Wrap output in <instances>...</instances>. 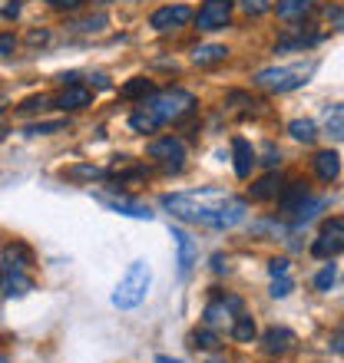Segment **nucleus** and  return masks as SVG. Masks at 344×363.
<instances>
[{"label": "nucleus", "mask_w": 344, "mask_h": 363, "mask_svg": "<svg viewBox=\"0 0 344 363\" xmlns=\"http://www.w3.org/2000/svg\"><path fill=\"white\" fill-rule=\"evenodd\" d=\"M163 208L172 211L176 218L189 221V225H202V228H235L245 218V201H239L229 191L219 189H199V191H176V195H163Z\"/></svg>", "instance_id": "obj_1"}, {"label": "nucleus", "mask_w": 344, "mask_h": 363, "mask_svg": "<svg viewBox=\"0 0 344 363\" xmlns=\"http://www.w3.org/2000/svg\"><path fill=\"white\" fill-rule=\"evenodd\" d=\"M192 93L186 89H166V93H156L149 99H143V106L129 116V125H133L136 133H156L159 125L172 123V119H179L192 109Z\"/></svg>", "instance_id": "obj_2"}, {"label": "nucleus", "mask_w": 344, "mask_h": 363, "mask_svg": "<svg viewBox=\"0 0 344 363\" xmlns=\"http://www.w3.org/2000/svg\"><path fill=\"white\" fill-rule=\"evenodd\" d=\"M149 284H153V271H149V264H146V261H133L129 271H126V274L119 277V284H116L113 304L119 307V311H133V307H139L146 301Z\"/></svg>", "instance_id": "obj_3"}, {"label": "nucleus", "mask_w": 344, "mask_h": 363, "mask_svg": "<svg viewBox=\"0 0 344 363\" xmlns=\"http://www.w3.org/2000/svg\"><path fill=\"white\" fill-rule=\"evenodd\" d=\"M315 69H318L315 60H311V63H288V67L262 69V73L255 77V83L262 89H268V93H291V89L305 86Z\"/></svg>", "instance_id": "obj_4"}, {"label": "nucleus", "mask_w": 344, "mask_h": 363, "mask_svg": "<svg viewBox=\"0 0 344 363\" xmlns=\"http://www.w3.org/2000/svg\"><path fill=\"white\" fill-rule=\"evenodd\" d=\"M338 251H344V218H331L321 225L315 245H311V255L315 258H335Z\"/></svg>", "instance_id": "obj_5"}, {"label": "nucleus", "mask_w": 344, "mask_h": 363, "mask_svg": "<svg viewBox=\"0 0 344 363\" xmlns=\"http://www.w3.org/2000/svg\"><path fill=\"white\" fill-rule=\"evenodd\" d=\"M149 159H156L166 172H179L182 159H186V145H182V139H176V135H163V139H156V143L149 145Z\"/></svg>", "instance_id": "obj_6"}, {"label": "nucleus", "mask_w": 344, "mask_h": 363, "mask_svg": "<svg viewBox=\"0 0 344 363\" xmlns=\"http://www.w3.org/2000/svg\"><path fill=\"white\" fill-rule=\"evenodd\" d=\"M232 17V0H205L195 13L199 30H222Z\"/></svg>", "instance_id": "obj_7"}, {"label": "nucleus", "mask_w": 344, "mask_h": 363, "mask_svg": "<svg viewBox=\"0 0 344 363\" xmlns=\"http://www.w3.org/2000/svg\"><path fill=\"white\" fill-rule=\"evenodd\" d=\"M189 20H192V10L186 7V4H176V7L169 4V7H159L153 17H149V27L159 30V33H169V30L186 27Z\"/></svg>", "instance_id": "obj_8"}, {"label": "nucleus", "mask_w": 344, "mask_h": 363, "mask_svg": "<svg viewBox=\"0 0 344 363\" xmlns=\"http://www.w3.org/2000/svg\"><path fill=\"white\" fill-rule=\"evenodd\" d=\"M93 103V93L86 86H80V83H73V86H67L63 93L53 99V106L57 109H63V113H77V109H83V106Z\"/></svg>", "instance_id": "obj_9"}, {"label": "nucleus", "mask_w": 344, "mask_h": 363, "mask_svg": "<svg viewBox=\"0 0 344 363\" xmlns=\"http://www.w3.org/2000/svg\"><path fill=\"white\" fill-rule=\"evenodd\" d=\"M242 311V301L239 297H225V301H212L205 307V327H219L222 320H229L232 314H239Z\"/></svg>", "instance_id": "obj_10"}, {"label": "nucleus", "mask_w": 344, "mask_h": 363, "mask_svg": "<svg viewBox=\"0 0 344 363\" xmlns=\"http://www.w3.org/2000/svg\"><path fill=\"white\" fill-rule=\"evenodd\" d=\"M262 344H265V354H288L291 344H295V334L288 330V327H268L265 337H262Z\"/></svg>", "instance_id": "obj_11"}, {"label": "nucleus", "mask_w": 344, "mask_h": 363, "mask_svg": "<svg viewBox=\"0 0 344 363\" xmlns=\"http://www.w3.org/2000/svg\"><path fill=\"white\" fill-rule=\"evenodd\" d=\"M100 201H103L106 208L119 211V215H126V218H153V211L146 208V205H139V201H129V199H113V195H100Z\"/></svg>", "instance_id": "obj_12"}, {"label": "nucleus", "mask_w": 344, "mask_h": 363, "mask_svg": "<svg viewBox=\"0 0 344 363\" xmlns=\"http://www.w3.org/2000/svg\"><path fill=\"white\" fill-rule=\"evenodd\" d=\"M30 264H33V255H30L27 245L14 241V245H7V248H4V268H7V271H27Z\"/></svg>", "instance_id": "obj_13"}, {"label": "nucleus", "mask_w": 344, "mask_h": 363, "mask_svg": "<svg viewBox=\"0 0 344 363\" xmlns=\"http://www.w3.org/2000/svg\"><path fill=\"white\" fill-rule=\"evenodd\" d=\"M232 152H235V175H239V179H249L252 165H255V149H252L245 139H232Z\"/></svg>", "instance_id": "obj_14"}, {"label": "nucleus", "mask_w": 344, "mask_h": 363, "mask_svg": "<svg viewBox=\"0 0 344 363\" xmlns=\"http://www.w3.org/2000/svg\"><path fill=\"white\" fill-rule=\"evenodd\" d=\"M315 172L321 182H335L338 175H341V159H338V152H331V149L318 152L315 155Z\"/></svg>", "instance_id": "obj_15"}, {"label": "nucleus", "mask_w": 344, "mask_h": 363, "mask_svg": "<svg viewBox=\"0 0 344 363\" xmlns=\"http://www.w3.org/2000/svg\"><path fill=\"white\" fill-rule=\"evenodd\" d=\"M172 238H176V248H179V274H189L199 251H195V245H192V238L186 231H172Z\"/></svg>", "instance_id": "obj_16"}, {"label": "nucleus", "mask_w": 344, "mask_h": 363, "mask_svg": "<svg viewBox=\"0 0 344 363\" xmlns=\"http://www.w3.org/2000/svg\"><path fill=\"white\" fill-rule=\"evenodd\" d=\"M281 189H285V182H281V175H265V179H258L255 185H252V199L255 201H268V199H278L281 195Z\"/></svg>", "instance_id": "obj_17"}, {"label": "nucleus", "mask_w": 344, "mask_h": 363, "mask_svg": "<svg viewBox=\"0 0 344 363\" xmlns=\"http://www.w3.org/2000/svg\"><path fill=\"white\" fill-rule=\"evenodd\" d=\"M225 57H229V50L222 47V43H209V47H199L192 53L195 67H212V63H219V60H225Z\"/></svg>", "instance_id": "obj_18"}, {"label": "nucleus", "mask_w": 344, "mask_h": 363, "mask_svg": "<svg viewBox=\"0 0 344 363\" xmlns=\"http://www.w3.org/2000/svg\"><path fill=\"white\" fill-rule=\"evenodd\" d=\"M232 337H235V340H242V344H252V340H255V320H252L249 314H235Z\"/></svg>", "instance_id": "obj_19"}, {"label": "nucleus", "mask_w": 344, "mask_h": 363, "mask_svg": "<svg viewBox=\"0 0 344 363\" xmlns=\"http://www.w3.org/2000/svg\"><path fill=\"white\" fill-rule=\"evenodd\" d=\"M288 133H291V139H298V143H315L318 125L311 123V119H295V123L288 125Z\"/></svg>", "instance_id": "obj_20"}, {"label": "nucleus", "mask_w": 344, "mask_h": 363, "mask_svg": "<svg viewBox=\"0 0 344 363\" xmlns=\"http://www.w3.org/2000/svg\"><path fill=\"white\" fill-rule=\"evenodd\" d=\"M311 4L315 0H275V10H278V17H301L305 10H311Z\"/></svg>", "instance_id": "obj_21"}, {"label": "nucleus", "mask_w": 344, "mask_h": 363, "mask_svg": "<svg viewBox=\"0 0 344 363\" xmlns=\"http://www.w3.org/2000/svg\"><path fill=\"white\" fill-rule=\"evenodd\" d=\"M153 93V83H149V79L146 77H136V79H129V83H126L123 89H119V96H123V99H139V96H149Z\"/></svg>", "instance_id": "obj_22"}, {"label": "nucleus", "mask_w": 344, "mask_h": 363, "mask_svg": "<svg viewBox=\"0 0 344 363\" xmlns=\"http://www.w3.org/2000/svg\"><path fill=\"white\" fill-rule=\"evenodd\" d=\"M63 179L96 182V179H103V169H96V165H73V169H63Z\"/></svg>", "instance_id": "obj_23"}, {"label": "nucleus", "mask_w": 344, "mask_h": 363, "mask_svg": "<svg viewBox=\"0 0 344 363\" xmlns=\"http://www.w3.org/2000/svg\"><path fill=\"white\" fill-rule=\"evenodd\" d=\"M192 344L212 350V347H219V334H215L212 327H202V330H195V334H192Z\"/></svg>", "instance_id": "obj_24"}, {"label": "nucleus", "mask_w": 344, "mask_h": 363, "mask_svg": "<svg viewBox=\"0 0 344 363\" xmlns=\"http://www.w3.org/2000/svg\"><path fill=\"white\" fill-rule=\"evenodd\" d=\"M325 125L331 129V133L344 135V106H335V109H328L325 116Z\"/></svg>", "instance_id": "obj_25"}, {"label": "nucleus", "mask_w": 344, "mask_h": 363, "mask_svg": "<svg viewBox=\"0 0 344 363\" xmlns=\"http://www.w3.org/2000/svg\"><path fill=\"white\" fill-rule=\"evenodd\" d=\"M288 294H291V277L275 274V281H272V297H288Z\"/></svg>", "instance_id": "obj_26"}, {"label": "nucleus", "mask_w": 344, "mask_h": 363, "mask_svg": "<svg viewBox=\"0 0 344 363\" xmlns=\"http://www.w3.org/2000/svg\"><path fill=\"white\" fill-rule=\"evenodd\" d=\"M331 284H335V264H328V268L315 277V287H318V291H328Z\"/></svg>", "instance_id": "obj_27"}, {"label": "nucleus", "mask_w": 344, "mask_h": 363, "mask_svg": "<svg viewBox=\"0 0 344 363\" xmlns=\"http://www.w3.org/2000/svg\"><path fill=\"white\" fill-rule=\"evenodd\" d=\"M57 129H63V123H37V125H30L27 133L30 135H47V133H57Z\"/></svg>", "instance_id": "obj_28"}, {"label": "nucleus", "mask_w": 344, "mask_h": 363, "mask_svg": "<svg viewBox=\"0 0 344 363\" xmlns=\"http://www.w3.org/2000/svg\"><path fill=\"white\" fill-rule=\"evenodd\" d=\"M17 50V37H10V33H0V57H10Z\"/></svg>", "instance_id": "obj_29"}, {"label": "nucleus", "mask_w": 344, "mask_h": 363, "mask_svg": "<svg viewBox=\"0 0 344 363\" xmlns=\"http://www.w3.org/2000/svg\"><path fill=\"white\" fill-rule=\"evenodd\" d=\"M245 13H265L268 10V0H242Z\"/></svg>", "instance_id": "obj_30"}, {"label": "nucleus", "mask_w": 344, "mask_h": 363, "mask_svg": "<svg viewBox=\"0 0 344 363\" xmlns=\"http://www.w3.org/2000/svg\"><path fill=\"white\" fill-rule=\"evenodd\" d=\"M47 103H50L47 96H40V99H27V103L20 106V113H33V109H43Z\"/></svg>", "instance_id": "obj_31"}, {"label": "nucleus", "mask_w": 344, "mask_h": 363, "mask_svg": "<svg viewBox=\"0 0 344 363\" xmlns=\"http://www.w3.org/2000/svg\"><path fill=\"white\" fill-rule=\"evenodd\" d=\"M83 0H50V7L53 10H77Z\"/></svg>", "instance_id": "obj_32"}, {"label": "nucleus", "mask_w": 344, "mask_h": 363, "mask_svg": "<svg viewBox=\"0 0 344 363\" xmlns=\"http://www.w3.org/2000/svg\"><path fill=\"white\" fill-rule=\"evenodd\" d=\"M268 271H272V277H275V274H288V261L285 258H275L272 264H268Z\"/></svg>", "instance_id": "obj_33"}, {"label": "nucleus", "mask_w": 344, "mask_h": 363, "mask_svg": "<svg viewBox=\"0 0 344 363\" xmlns=\"http://www.w3.org/2000/svg\"><path fill=\"white\" fill-rule=\"evenodd\" d=\"M106 23V17H93V20H83V23H77V30H100Z\"/></svg>", "instance_id": "obj_34"}, {"label": "nucleus", "mask_w": 344, "mask_h": 363, "mask_svg": "<svg viewBox=\"0 0 344 363\" xmlns=\"http://www.w3.org/2000/svg\"><path fill=\"white\" fill-rule=\"evenodd\" d=\"M27 40L33 43V47H40V43H47V40H50V33H47V30H33Z\"/></svg>", "instance_id": "obj_35"}, {"label": "nucleus", "mask_w": 344, "mask_h": 363, "mask_svg": "<svg viewBox=\"0 0 344 363\" xmlns=\"http://www.w3.org/2000/svg\"><path fill=\"white\" fill-rule=\"evenodd\" d=\"M331 347H335V350H341V354H344V324L335 330V337H331Z\"/></svg>", "instance_id": "obj_36"}, {"label": "nucleus", "mask_w": 344, "mask_h": 363, "mask_svg": "<svg viewBox=\"0 0 344 363\" xmlns=\"http://www.w3.org/2000/svg\"><path fill=\"white\" fill-rule=\"evenodd\" d=\"M17 13H20V0H14V4L4 7V17H17Z\"/></svg>", "instance_id": "obj_37"}, {"label": "nucleus", "mask_w": 344, "mask_h": 363, "mask_svg": "<svg viewBox=\"0 0 344 363\" xmlns=\"http://www.w3.org/2000/svg\"><path fill=\"white\" fill-rule=\"evenodd\" d=\"M156 363H179V360H169V357H159V360Z\"/></svg>", "instance_id": "obj_38"}, {"label": "nucleus", "mask_w": 344, "mask_h": 363, "mask_svg": "<svg viewBox=\"0 0 344 363\" xmlns=\"http://www.w3.org/2000/svg\"><path fill=\"white\" fill-rule=\"evenodd\" d=\"M0 363H10V360H7V357H4V354H0Z\"/></svg>", "instance_id": "obj_39"}, {"label": "nucleus", "mask_w": 344, "mask_h": 363, "mask_svg": "<svg viewBox=\"0 0 344 363\" xmlns=\"http://www.w3.org/2000/svg\"><path fill=\"white\" fill-rule=\"evenodd\" d=\"M96 4H109V0H96Z\"/></svg>", "instance_id": "obj_40"}, {"label": "nucleus", "mask_w": 344, "mask_h": 363, "mask_svg": "<svg viewBox=\"0 0 344 363\" xmlns=\"http://www.w3.org/2000/svg\"><path fill=\"white\" fill-rule=\"evenodd\" d=\"M209 363H219V360H209Z\"/></svg>", "instance_id": "obj_41"}]
</instances>
